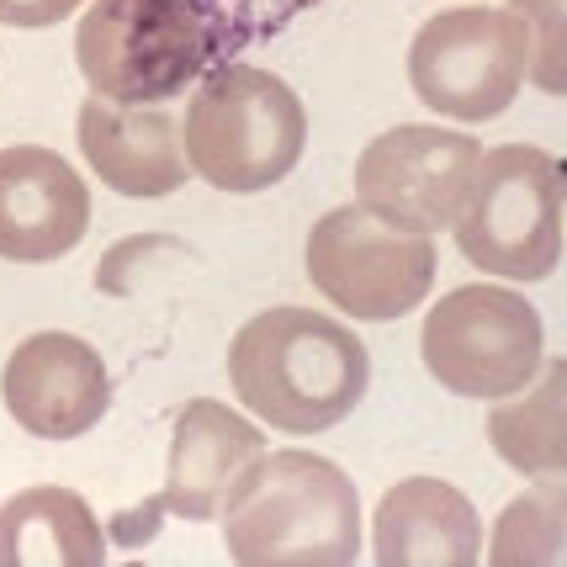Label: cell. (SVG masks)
<instances>
[{
  "instance_id": "15",
  "label": "cell",
  "mask_w": 567,
  "mask_h": 567,
  "mask_svg": "<svg viewBox=\"0 0 567 567\" xmlns=\"http://www.w3.org/2000/svg\"><path fill=\"white\" fill-rule=\"evenodd\" d=\"M106 536L70 488H22L0 504V567H101Z\"/></svg>"
},
{
  "instance_id": "19",
  "label": "cell",
  "mask_w": 567,
  "mask_h": 567,
  "mask_svg": "<svg viewBox=\"0 0 567 567\" xmlns=\"http://www.w3.org/2000/svg\"><path fill=\"white\" fill-rule=\"evenodd\" d=\"M80 0H0V22L6 27H53L64 22Z\"/></svg>"
},
{
  "instance_id": "8",
  "label": "cell",
  "mask_w": 567,
  "mask_h": 567,
  "mask_svg": "<svg viewBox=\"0 0 567 567\" xmlns=\"http://www.w3.org/2000/svg\"><path fill=\"white\" fill-rule=\"evenodd\" d=\"M414 96L456 123H488L509 112L525 85V32L509 11L456 6L420 27L409 49Z\"/></svg>"
},
{
  "instance_id": "13",
  "label": "cell",
  "mask_w": 567,
  "mask_h": 567,
  "mask_svg": "<svg viewBox=\"0 0 567 567\" xmlns=\"http://www.w3.org/2000/svg\"><path fill=\"white\" fill-rule=\"evenodd\" d=\"M80 154L91 171L123 192V197H171L186 186V148H181V123L165 117L159 106H123L106 96H85L80 106Z\"/></svg>"
},
{
  "instance_id": "1",
  "label": "cell",
  "mask_w": 567,
  "mask_h": 567,
  "mask_svg": "<svg viewBox=\"0 0 567 567\" xmlns=\"http://www.w3.org/2000/svg\"><path fill=\"white\" fill-rule=\"evenodd\" d=\"M223 546L239 567H350L361 551V494L313 451H260L218 504Z\"/></svg>"
},
{
  "instance_id": "11",
  "label": "cell",
  "mask_w": 567,
  "mask_h": 567,
  "mask_svg": "<svg viewBox=\"0 0 567 567\" xmlns=\"http://www.w3.org/2000/svg\"><path fill=\"white\" fill-rule=\"evenodd\" d=\"M91 228V192L64 154L43 144L0 148V260L43 266Z\"/></svg>"
},
{
  "instance_id": "18",
  "label": "cell",
  "mask_w": 567,
  "mask_h": 567,
  "mask_svg": "<svg viewBox=\"0 0 567 567\" xmlns=\"http://www.w3.org/2000/svg\"><path fill=\"white\" fill-rule=\"evenodd\" d=\"M525 32V74L542 85L546 96L567 91V0H509L504 6Z\"/></svg>"
},
{
  "instance_id": "17",
  "label": "cell",
  "mask_w": 567,
  "mask_h": 567,
  "mask_svg": "<svg viewBox=\"0 0 567 567\" xmlns=\"http://www.w3.org/2000/svg\"><path fill=\"white\" fill-rule=\"evenodd\" d=\"M563 477H546V488H530L519 494L504 515H498L494 530V551L488 563L498 567H551L563 563Z\"/></svg>"
},
{
  "instance_id": "14",
  "label": "cell",
  "mask_w": 567,
  "mask_h": 567,
  "mask_svg": "<svg viewBox=\"0 0 567 567\" xmlns=\"http://www.w3.org/2000/svg\"><path fill=\"white\" fill-rule=\"evenodd\" d=\"M371 557L382 567H472L483 557V519L462 488L403 477L377 504Z\"/></svg>"
},
{
  "instance_id": "16",
  "label": "cell",
  "mask_w": 567,
  "mask_h": 567,
  "mask_svg": "<svg viewBox=\"0 0 567 567\" xmlns=\"http://www.w3.org/2000/svg\"><path fill=\"white\" fill-rule=\"evenodd\" d=\"M563 388H567V361H542V371L519 388L515 403H498L488 414V441L515 472L563 477L567 467Z\"/></svg>"
},
{
  "instance_id": "5",
  "label": "cell",
  "mask_w": 567,
  "mask_h": 567,
  "mask_svg": "<svg viewBox=\"0 0 567 567\" xmlns=\"http://www.w3.org/2000/svg\"><path fill=\"white\" fill-rule=\"evenodd\" d=\"M456 245L477 271L546 281L563 260V165L536 144H504L477 159L456 213Z\"/></svg>"
},
{
  "instance_id": "3",
  "label": "cell",
  "mask_w": 567,
  "mask_h": 567,
  "mask_svg": "<svg viewBox=\"0 0 567 567\" xmlns=\"http://www.w3.org/2000/svg\"><path fill=\"white\" fill-rule=\"evenodd\" d=\"M249 27L213 0H91L74 59L91 91L123 106H159L223 64Z\"/></svg>"
},
{
  "instance_id": "9",
  "label": "cell",
  "mask_w": 567,
  "mask_h": 567,
  "mask_svg": "<svg viewBox=\"0 0 567 567\" xmlns=\"http://www.w3.org/2000/svg\"><path fill=\"white\" fill-rule=\"evenodd\" d=\"M483 144L456 127L398 123L355 159V207L403 234H441L472 192Z\"/></svg>"
},
{
  "instance_id": "2",
  "label": "cell",
  "mask_w": 567,
  "mask_h": 567,
  "mask_svg": "<svg viewBox=\"0 0 567 567\" xmlns=\"http://www.w3.org/2000/svg\"><path fill=\"white\" fill-rule=\"evenodd\" d=\"M228 382L271 430L319 435L361 409L371 355L340 319H323L313 308H266L234 334Z\"/></svg>"
},
{
  "instance_id": "4",
  "label": "cell",
  "mask_w": 567,
  "mask_h": 567,
  "mask_svg": "<svg viewBox=\"0 0 567 567\" xmlns=\"http://www.w3.org/2000/svg\"><path fill=\"white\" fill-rule=\"evenodd\" d=\"M181 148L207 186L249 197L281 186L308 148V112L297 91L255 64H213L186 101Z\"/></svg>"
},
{
  "instance_id": "20",
  "label": "cell",
  "mask_w": 567,
  "mask_h": 567,
  "mask_svg": "<svg viewBox=\"0 0 567 567\" xmlns=\"http://www.w3.org/2000/svg\"><path fill=\"white\" fill-rule=\"evenodd\" d=\"M239 6H249V11H266L271 22H281V17H297V11H308V6H319V0H239Z\"/></svg>"
},
{
  "instance_id": "12",
  "label": "cell",
  "mask_w": 567,
  "mask_h": 567,
  "mask_svg": "<svg viewBox=\"0 0 567 567\" xmlns=\"http://www.w3.org/2000/svg\"><path fill=\"white\" fill-rule=\"evenodd\" d=\"M266 451V430L249 424L245 414H234L218 398H197L175 414L171 435V462H165V488L138 504L148 515H175V519H202L218 515L228 483L239 477L249 456Z\"/></svg>"
},
{
  "instance_id": "10",
  "label": "cell",
  "mask_w": 567,
  "mask_h": 567,
  "mask_svg": "<svg viewBox=\"0 0 567 567\" xmlns=\"http://www.w3.org/2000/svg\"><path fill=\"white\" fill-rule=\"evenodd\" d=\"M6 414L38 441H80L112 409V377L80 334H27L0 377Z\"/></svg>"
},
{
  "instance_id": "6",
  "label": "cell",
  "mask_w": 567,
  "mask_h": 567,
  "mask_svg": "<svg viewBox=\"0 0 567 567\" xmlns=\"http://www.w3.org/2000/svg\"><path fill=\"white\" fill-rule=\"evenodd\" d=\"M430 377L456 398H509L546 361V323L530 297L472 281L445 292L420 329Z\"/></svg>"
},
{
  "instance_id": "7",
  "label": "cell",
  "mask_w": 567,
  "mask_h": 567,
  "mask_svg": "<svg viewBox=\"0 0 567 567\" xmlns=\"http://www.w3.org/2000/svg\"><path fill=\"white\" fill-rule=\"evenodd\" d=\"M308 281L350 319L393 323L435 287V245L377 223L367 207H334L308 234Z\"/></svg>"
}]
</instances>
